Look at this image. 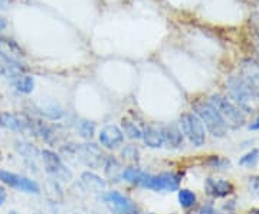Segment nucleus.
<instances>
[{"instance_id":"obj_2","label":"nucleus","mask_w":259,"mask_h":214,"mask_svg":"<svg viewBox=\"0 0 259 214\" xmlns=\"http://www.w3.org/2000/svg\"><path fill=\"white\" fill-rule=\"evenodd\" d=\"M209 103L219 112V115L222 117L226 127L239 128V127H242V124L245 122V114L242 112V110L238 105L232 102L231 99L221 96V95H213Z\"/></svg>"},{"instance_id":"obj_15","label":"nucleus","mask_w":259,"mask_h":214,"mask_svg":"<svg viewBox=\"0 0 259 214\" xmlns=\"http://www.w3.org/2000/svg\"><path fill=\"white\" fill-rule=\"evenodd\" d=\"M82 184L87 190L93 191V193H102L105 188L104 180L95 176L93 173H83L82 174Z\"/></svg>"},{"instance_id":"obj_26","label":"nucleus","mask_w":259,"mask_h":214,"mask_svg":"<svg viewBox=\"0 0 259 214\" xmlns=\"http://www.w3.org/2000/svg\"><path fill=\"white\" fill-rule=\"evenodd\" d=\"M5 200H6V190L0 186V205L5 203Z\"/></svg>"},{"instance_id":"obj_4","label":"nucleus","mask_w":259,"mask_h":214,"mask_svg":"<svg viewBox=\"0 0 259 214\" xmlns=\"http://www.w3.org/2000/svg\"><path fill=\"white\" fill-rule=\"evenodd\" d=\"M139 186L154 190V191H176L180 186V176L175 173H163L158 176H151L143 173Z\"/></svg>"},{"instance_id":"obj_21","label":"nucleus","mask_w":259,"mask_h":214,"mask_svg":"<svg viewBox=\"0 0 259 214\" xmlns=\"http://www.w3.org/2000/svg\"><path fill=\"white\" fill-rule=\"evenodd\" d=\"M258 161H259V149H253V151L248 152L245 157H242V158L239 159V164H241V166H248V167H250V166H255Z\"/></svg>"},{"instance_id":"obj_30","label":"nucleus","mask_w":259,"mask_h":214,"mask_svg":"<svg viewBox=\"0 0 259 214\" xmlns=\"http://www.w3.org/2000/svg\"><path fill=\"white\" fill-rule=\"evenodd\" d=\"M127 214H140V213H137V211H134V210H131V211H130V213H127Z\"/></svg>"},{"instance_id":"obj_6","label":"nucleus","mask_w":259,"mask_h":214,"mask_svg":"<svg viewBox=\"0 0 259 214\" xmlns=\"http://www.w3.org/2000/svg\"><path fill=\"white\" fill-rule=\"evenodd\" d=\"M78 159L87 167L100 168L104 163V154L95 144H81L75 148Z\"/></svg>"},{"instance_id":"obj_19","label":"nucleus","mask_w":259,"mask_h":214,"mask_svg":"<svg viewBox=\"0 0 259 214\" xmlns=\"http://www.w3.org/2000/svg\"><path fill=\"white\" fill-rule=\"evenodd\" d=\"M141 176H143V171H140L139 168H136V167L125 168V170L122 171V174H121V177L124 178L125 181H128V183H134V184H139Z\"/></svg>"},{"instance_id":"obj_32","label":"nucleus","mask_w":259,"mask_h":214,"mask_svg":"<svg viewBox=\"0 0 259 214\" xmlns=\"http://www.w3.org/2000/svg\"><path fill=\"white\" fill-rule=\"evenodd\" d=\"M258 50H259V45H258Z\"/></svg>"},{"instance_id":"obj_10","label":"nucleus","mask_w":259,"mask_h":214,"mask_svg":"<svg viewBox=\"0 0 259 214\" xmlns=\"http://www.w3.org/2000/svg\"><path fill=\"white\" fill-rule=\"evenodd\" d=\"M122 140H124V135L120 128L115 125H107L100 132V142L105 148H117L122 144Z\"/></svg>"},{"instance_id":"obj_29","label":"nucleus","mask_w":259,"mask_h":214,"mask_svg":"<svg viewBox=\"0 0 259 214\" xmlns=\"http://www.w3.org/2000/svg\"><path fill=\"white\" fill-rule=\"evenodd\" d=\"M8 5V0H0V9H3Z\"/></svg>"},{"instance_id":"obj_16","label":"nucleus","mask_w":259,"mask_h":214,"mask_svg":"<svg viewBox=\"0 0 259 214\" xmlns=\"http://www.w3.org/2000/svg\"><path fill=\"white\" fill-rule=\"evenodd\" d=\"M161 131H163V138L168 145L179 147L183 142V135L176 125H167L164 128H161Z\"/></svg>"},{"instance_id":"obj_8","label":"nucleus","mask_w":259,"mask_h":214,"mask_svg":"<svg viewBox=\"0 0 259 214\" xmlns=\"http://www.w3.org/2000/svg\"><path fill=\"white\" fill-rule=\"evenodd\" d=\"M42 159H44V164H45V168L49 174L55 176L58 178H62V180H71V173L64 167L62 161L59 158V155L55 154L54 151H49V149H45L42 152Z\"/></svg>"},{"instance_id":"obj_7","label":"nucleus","mask_w":259,"mask_h":214,"mask_svg":"<svg viewBox=\"0 0 259 214\" xmlns=\"http://www.w3.org/2000/svg\"><path fill=\"white\" fill-rule=\"evenodd\" d=\"M0 180L5 184L13 187L16 190H20V191H25V193L37 194L40 191L39 186H37L33 180H29V178L22 177V176H18V174H13V173H8V171H3V170H0Z\"/></svg>"},{"instance_id":"obj_24","label":"nucleus","mask_w":259,"mask_h":214,"mask_svg":"<svg viewBox=\"0 0 259 214\" xmlns=\"http://www.w3.org/2000/svg\"><path fill=\"white\" fill-rule=\"evenodd\" d=\"M248 184H249L250 190H252L255 194H258L259 196V177L258 176H253V177L248 178Z\"/></svg>"},{"instance_id":"obj_12","label":"nucleus","mask_w":259,"mask_h":214,"mask_svg":"<svg viewBox=\"0 0 259 214\" xmlns=\"http://www.w3.org/2000/svg\"><path fill=\"white\" fill-rule=\"evenodd\" d=\"M206 190L209 194L213 197H226L233 191V186L229 181L225 180H214V178H209L206 181Z\"/></svg>"},{"instance_id":"obj_13","label":"nucleus","mask_w":259,"mask_h":214,"mask_svg":"<svg viewBox=\"0 0 259 214\" xmlns=\"http://www.w3.org/2000/svg\"><path fill=\"white\" fill-rule=\"evenodd\" d=\"M29 122L20 115H15V114H8V112H3L0 114V127L3 128H8V130L13 131H22L28 127Z\"/></svg>"},{"instance_id":"obj_17","label":"nucleus","mask_w":259,"mask_h":214,"mask_svg":"<svg viewBox=\"0 0 259 214\" xmlns=\"http://www.w3.org/2000/svg\"><path fill=\"white\" fill-rule=\"evenodd\" d=\"M33 86H35V82H33V78L32 76L20 75V76L16 78V81H15V88L18 89L19 92L22 93H30L33 91Z\"/></svg>"},{"instance_id":"obj_3","label":"nucleus","mask_w":259,"mask_h":214,"mask_svg":"<svg viewBox=\"0 0 259 214\" xmlns=\"http://www.w3.org/2000/svg\"><path fill=\"white\" fill-rule=\"evenodd\" d=\"M196 114L200 118L202 124L207 127V130L213 137H218V138L225 137L228 127L222 120V117L219 115V112L216 111L210 103L207 102L196 105Z\"/></svg>"},{"instance_id":"obj_1","label":"nucleus","mask_w":259,"mask_h":214,"mask_svg":"<svg viewBox=\"0 0 259 214\" xmlns=\"http://www.w3.org/2000/svg\"><path fill=\"white\" fill-rule=\"evenodd\" d=\"M229 96L235 105H238L242 111H259V91L253 88L241 76H232L226 82Z\"/></svg>"},{"instance_id":"obj_28","label":"nucleus","mask_w":259,"mask_h":214,"mask_svg":"<svg viewBox=\"0 0 259 214\" xmlns=\"http://www.w3.org/2000/svg\"><path fill=\"white\" fill-rule=\"evenodd\" d=\"M5 28H6V20L0 16V30H3Z\"/></svg>"},{"instance_id":"obj_5","label":"nucleus","mask_w":259,"mask_h":214,"mask_svg":"<svg viewBox=\"0 0 259 214\" xmlns=\"http://www.w3.org/2000/svg\"><path fill=\"white\" fill-rule=\"evenodd\" d=\"M180 125L183 134L189 138V141L196 145L200 147L206 142V132H204V127L200 118L194 114H183L180 118Z\"/></svg>"},{"instance_id":"obj_31","label":"nucleus","mask_w":259,"mask_h":214,"mask_svg":"<svg viewBox=\"0 0 259 214\" xmlns=\"http://www.w3.org/2000/svg\"><path fill=\"white\" fill-rule=\"evenodd\" d=\"M9 214H18V213H16V211H10Z\"/></svg>"},{"instance_id":"obj_23","label":"nucleus","mask_w":259,"mask_h":214,"mask_svg":"<svg viewBox=\"0 0 259 214\" xmlns=\"http://www.w3.org/2000/svg\"><path fill=\"white\" fill-rule=\"evenodd\" d=\"M94 130H95L94 124L88 121H83L81 124V127H79V132H81V135H82L83 138H91L94 135Z\"/></svg>"},{"instance_id":"obj_14","label":"nucleus","mask_w":259,"mask_h":214,"mask_svg":"<svg viewBox=\"0 0 259 214\" xmlns=\"http://www.w3.org/2000/svg\"><path fill=\"white\" fill-rule=\"evenodd\" d=\"M143 140L147 144L148 147L151 148H158L163 145L164 142V138H163V131L161 128H157V127H147L146 130L143 131Z\"/></svg>"},{"instance_id":"obj_25","label":"nucleus","mask_w":259,"mask_h":214,"mask_svg":"<svg viewBox=\"0 0 259 214\" xmlns=\"http://www.w3.org/2000/svg\"><path fill=\"white\" fill-rule=\"evenodd\" d=\"M199 214H219L213 207L210 205H206V207H202L200 210H199Z\"/></svg>"},{"instance_id":"obj_27","label":"nucleus","mask_w":259,"mask_h":214,"mask_svg":"<svg viewBox=\"0 0 259 214\" xmlns=\"http://www.w3.org/2000/svg\"><path fill=\"white\" fill-rule=\"evenodd\" d=\"M250 130H259V118L253 124H250Z\"/></svg>"},{"instance_id":"obj_22","label":"nucleus","mask_w":259,"mask_h":214,"mask_svg":"<svg viewBox=\"0 0 259 214\" xmlns=\"http://www.w3.org/2000/svg\"><path fill=\"white\" fill-rule=\"evenodd\" d=\"M124 125V131L128 134V137L130 138H141L143 137V132L136 127V124H131V122H124L122 124Z\"/></svg>"},{"instance_id":"obj_9","label":"nucleus","mask_w":259,"mask_h":214,"mask_svg":"<svg viewBox=\"0 0 259 214\" xmlns=\"http://www.w3.org/2000/svg\"><path fill=\"white\" fill-rule=\"evenodd\" d=\"M105 203L114 214H127L133 210V203L118 191H110L105 196Z\"/></svg>"},{"instance_id":"obj_18","label":"nucleus","mask_w":259,"mask_h":214,"mask_svg":"<svg viewBox=\"0 0 259 214\" xmlns=\"http://www.w3.org/2000/svg\"><path fill=\"white\" fill-rule=\"evenodd\" d=\"M105 173H107V176L111 178L112 181H118V178L121 177L122 171L120 170V166H118L117 159H108V163H107V166H105Z\"/></svg>"},{"instance_id":"obj_20","label":"nucleus","mask_w":259,"mask_h":214,"mask_svg":"<svg viewBox=\"0 0 259 214\" xmlns=\"http://www.w3.org/2000/svg\"><path fill=\"white\" fill-rule=\"evenodd\" d=\"M179 201L183 207H192L196 203V196L190 190H180L179 191Z\"/></svg>"},{"instance_id":"obj_11","label":"nucleus","mask_w":259,"mask_h":214,"mask_svg":"<svg viewBox=\"0 0 259 214\" xmlns=\"http://www.w3.org/2000/svg\"><path fill=\"white\" fill-rule=\"evenodd\" d=\"M241 78L259 91V64L248 59L241 66Z\"/></svg>"}]
</instances>
